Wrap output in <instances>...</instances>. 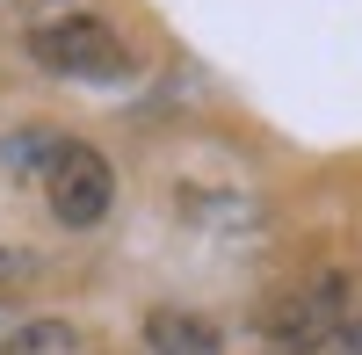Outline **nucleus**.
<instances>
[{
  "label": "nucleus",
  "mask_w": 362,
  "mask_h": 355,
  "mask_svg": "<svg viewBox=\"0 0 362 355\" xmlns=\"http://www.w3.org/2000/svg\"><path fill=\"white\" fill-rule=\"evenodd\" d=\"M0 355H80V334L66 319H22V327L0 341Z\"/></svg>",
  "instance_id": "nucleus-5"
},
{
  "label": "nucleus",
  "mask_w": 362,
  "mask_h": 355,
  "mask_svg": "<svg viewBox=\"0 0 362 355\" xmlns=\"http://www.w3.org/2000/svg\"><path fill=\"white\" fill-rule=\"evenodd\" d=\"M341 327H348V276L341 269L290 276L283 290H268L261 312H254V334L276 341V348H290V355H319Z\"/></svg>",
  "instance_id": "nucleus-1"
},
{
  "label": "nucleus",
  "mask_w": 362,
  "mask_h": 355,
  "mask_svg": "<svg viewBox=\"0 0 362 355\" xmlns=\"http://www.w3.org/2000/svg\"><path fill=\"white\" fill-rule=\"evenodd\" d=\"M15 8H66V0H15Z\"/></svg>",
  "instance_id": "nucleus-7"
},
{
  "label": "nucleus",
  "mask_w": 362,
  "mask_h": 355,
  "mask_svg": "<svg viewBox=\"0 0 362 355\" xmlns=\"http://www.w3.org/2000/svg\"><path fill=\"white\" fill-rule=\"evenodd\" d=\"M51 153H58V131H15V138H8V167H15V174H44Z\"/></svg>",
  "instance_id": "nucleus-6"
},
{
  "label": "nucleus",
  "mask_w": 362,
  "mask_h": 355,
  "mask_svg": "<svg viewBox=\"0 0 362 355\" xmlns=\"http://www.w3.org/2000/svg\"><path fill=\"white\" fill-rule=\"evenodd\" d=\"M44 203H51V218L66 225V232L102 225L109 203H116L109 160L95 153V145H80V138H58V153H51V167H44Z\"/></svg>",
  "instance_id": "nucleus-3"
},
{
  "label": "nucleus",
  "mask_w": 362,
  "mask_h": 355,
  "mask_svg": "<svg viewBox=\"0 0 362 355\" xmlns=\"http://www.w3.org/2000/svg\"><path fill=\"white\" fill-rule=\"evenodd\" d=\"M145 348L153 355H225V334L210 327L203 312L160 305V312H145Z\"/></svg>",
  "instance_id": "nucleus-4"
},
{
  "label": "nucleus",
  "mask_w": 362,
  "mask_h": 355,
  "mask_svg": "<svg viewBox=\"0 0 362 355\" xmlns=\"http://www.w3.org/2000/svg\"><path fill=\"white\" fill-rule=\"evenodd\" d=\"M29 58L58 80H124L131 51L102 15H44L29 29Z\"/></svg>",
  "instance_id": "nucleus-2"
}]
</instances>
